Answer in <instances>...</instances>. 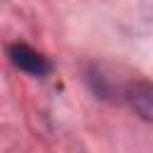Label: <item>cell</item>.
Instances as JSON below:
<instances>
[{
    "mask_svg": "<svg viewBox=\"0 0 153 153\" xmlns=\"http://www.w3.org/2000/svg\"><path fill=\"white\" fill-rule=\"evenodd\" d=\"M10 60L14 67H19L22 72H29L33 76H43L50 72V62L36 53L33 48H29L26 43H12L10 45Z\"/></svg>",
    "mask_w": 153,
    "mask_h": 153,
    "instance_id": "1",
    "label": "cell"
},
{
    "mask_svg": "<svg viewBox=\"0 0 153 153\" xmlns=\"http://www.w3.org/2000/svg\"><path fill=\"white\" fill-rule=\"evenodd\" d=\"M127 100L139 112V117H143L146 122L153 124V84H148V81H134L127 88Z\"/></svg>",
    "mask_w": 153,
    "mask_h": 153,
    "instance_id": "2",
    "label": "cell"
}]
</instances>
